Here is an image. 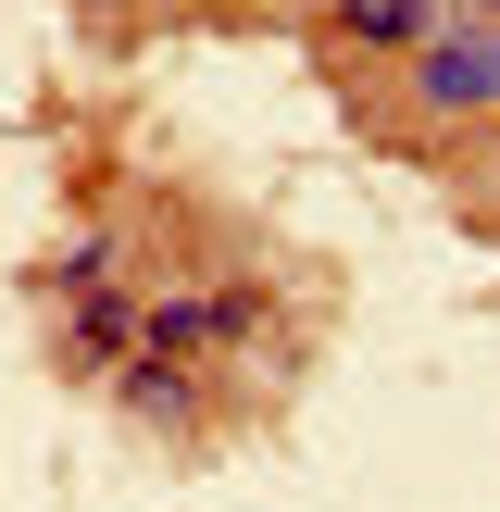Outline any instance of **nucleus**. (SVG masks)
Here are the masks:
<instances>
[{
  "instance_id": "obj_1",
  "label": "nucleus",
  "mask_w": 500,
  "mask_h": 512,
  "mask_svg": "<svg viewBox=\"0 0 500 512\" xmlns=\"http://www.w3.org/2000/svg\"><path fill=\"white\" fill-rule=\"evenodd\" d=\"M413 75H425L438 113H488L500 100V25H438V38L413 50Z\"/></svg>"
},
{
  "instance_id": "obj_2",
  "label": "nucleus",
  "mask_w": 500,
  "mask_h": 512,
  "mask_svg": "<svg viewBox=\"0 0 500 512\" xmlns=\"http://www.w3.org/2000/svg\"><path fill=\"white\" fill-rule=\"evenodd\" d=\"M338 25L375 38V50H425L438 38V0H338Z\"/></svg>"
},
{
  "instance_id": "obj_3",
  "label": "nucleus",
  "mask_w": 500,
  "mask_h": 512,
  "mask_svg": "<svg viewBox=\"0 0 500 512\" xmlns=\"http://www.w3.org/2000/svg\"><path fill=\"white\" fill-rule=\"evenodd\" d=\"M488 13H500V0H488Z\"/></svg>"
}]
</instances>
